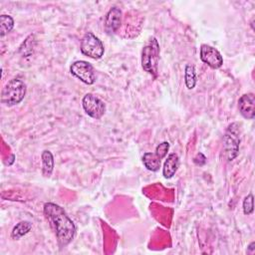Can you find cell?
<instances>
[{"mask_svg": "<svg viewBox=\"0 0 255 255\" xmlns=\"http://www.w3.org/2000/svg\"><path fill=\"white\" fill-rule=\"evenodd\" d=\"M44 214L53 227L60 246H67L74 238L76 226L65 210L56 203L44 204Z\"/></svg>", "mask_w": 255, "mask_h": 255, "instance_id": "cell-1", "label": "cell"}, {"mask_svg": "<svg viewBox=\"0 0 255 255\" xmlns=\"http://www.w3.org/2000/svg\"><path fill=\"white\" fill-rule=\"evenodd\" d=\"M178 165H179V159L177 154L169 153L163 164V169H162L163 176L165 178H171L175 174L178 168Z\"/></svg>", "mask_w": 255, "mask_h": 255, "instance_id": "cell-11", "label": "cell"}, {"mask_svg": "<svg viewBox=\"0 0 255 255\" xmlns=\"http://www.w3.org/2000/svg\"><path fill=\"white\" fill-rule=\"evenodd\" d=\"M238 109L240 114L248 119L253 120L255 116V96L252 93L245 94L238 101Z\"/></svg>", "mask_w": 255, "mask_h": 255, "instance_id": "cell-9", "label": "cell"}, {"mask_svg": "<svg viewBox=\"0 0 255 255\" xmlns=\"http://www.w3.org/2000/svg\"><path fill=\"white\" fill-rule=\"evenodd\" d=\"M243 211L244 214H251L253 212V195L252 193H249L243 201Z\"/></svg>", "mask_w": 255, "mask_h": 255, "instance_id": "cell-17", "label": "cell"}, {"mask_svg": "<svg viewBox=\"0 0 255 255\" xmlns=\"http://www.w3.org/2000/svg\"><path fill=\"white\" fill-rule=\"evenodd\" d=\"M239 142L238 124L234 123L228 127L223 136V150L228 161H231L236 157L239 150Z\"/></svg>", "mask_w": 255, "mask_h": 255, "instance_id": "cell-4", "label": "cell"}, {"mask_svg": "<svg viewBox=\"0 0 255 255\" xmlns=\"http://www.w3.org/2000/svg\"><path fill=\"white\" fill-rule=\"evenodd\" d=\"M26 85L17 78L10 80L1 92V102L6 106H14L19 104L25 97Z\"/></svg>", "mask_w": 255, "mask_h": 255, "instance_id": "cell-2", "label": "cell"}, {"mask_svg": "<svg viewBox=\"0 0 255 255\" xmlns=\"http://www.w3.org/2000/svg\"><path fill=\"white\" fill-rule=\"evenodd\" d=\"M168 148H169V143H168L167 141H163V142L159 143V144L156 146L155 152H156L161 158H163V157L167 154Z\"/></svg>", "mask_w": 255, "mask_h": 255, "instance_id": "cell-18", "label": "cell"}, {"mask_svg": "<svg viewBox=\"0 0 255 255\" xmlns=\"http://www.w3.org/2000/svg\"><path fill=\"white\" fill-rule=\"evenodd\" d=\"M81 51L84 55L92 59H100L104 55L105 48L98 37L92 32H88L81 40Z\"/></svg>", "mask_w": 255, "mask_h": 255, "instance_id": "cell-5", "label": "cell"}, {"mask_svg": "<svg viewBox=\"0 0 255 255\" xmlns=\"http://www.w3.org/2000/svg\"><path fill=\"white\" fill-rule=\"evenodd\" d=\"M14 27V20L9 15H1L0 16V36L3 37L7 33H9Z\"/></svg>", "mask_w": 255, "mask_h": 255, "instance_id": "cell-16", "label": "cell"}, {"mask_svg": "<svg viewBox=\"0 0 255 255\" xmlns=\"http://www.w3.org/2000/svg\"><path fill=\"white\" fill-rule=\"evenodd\" d=\"M184 80H185V85L187 89L191 90L195 87L196 84V73H195V68L193 65H186L185 70H184Z\"/></svg>", "mask_w": 255, "mask_h": 255, "instance_id": "cell-15", "label": "cell"}, {"mask_svg": "<svg viewBox=\"0 0 255 255\" xmlns=\"http://www.w3.org/2000/svg\"><path fill=\"white\" fill-rule=\"evenodd\" d=\"M200 59L212 69H218L223 64L221 54L213 47L202 44L200 47Z\"/></svg>", "mask_w": 255, "mask_h": 255, "instance_id": "cell-8", "label": "cell"}, {"mask_svg": "<svg viewBox=\"0 0 255 255\" xmlns=\"http://www.w3.org/2000/svg\"><path fill=\"white\" fill-rule=\"evenodd\" d=\"M161 157L156 152H145L142 156V162L144 166L151 171H156L160 167Z\"/></svg>", "mask_w": 255, "mask_h": 255, "instance_id": "cell-12", "label": "cell"}, {"mask_svg": "<svg viewBox=\"0 0 255 255\" xmlns=\"http://www.w3.org/2000/svg\"><path fill=\"white\" fill-rule=\"evenodd\" d=\"M32 228V223L29 221H21L17 225L14 226L11 236L14 239H19L20 237L27 234Z\"/></svg>", "mask_w": 255, "mask_h": 255, "instance_id": "cell-14", "label": "cell"}, {"mask_svg": "<svg viewBox=\"0 0 255 255\" xmlns=\"http://www.w3.org/2000/svg\"><path fill=\"white\" fill-rule=\"evenodd\" d=\"M122 23V11L113 7L109 10L105 18V30L108 34H114L118 31Z\"/></svg>", "mask_w": 255, "mask_h": 255, "instance_id": "cell-10", "label": "cell"}, {"mask_svg": "<svg viewBox=\"0 0 255 255\" xmlns=\"http://www.w3.org/2000/svg\"><path fill=\"white\" fill-rule=\"evenodd\" d=\"M54 169V157L51 151L44 150L42 152V172L44 176L49 177Z\"/></svg>", "mask_w": 255, "mask_h": 255, "instance_id": "cell-13", "label": "cell"}, {"mask_svg": "<svg viewBox=\"0 0 255 255\" xmlns=\"http://www.w3.org/2000/svg\"><path fill=\"white\" fill-rule=\"evenodd\" d=\"M70 71L72 75L87 85H93L96 81V75L93 66L83 60L76 61L72 64Z\"/></svg>", "mask_w": 255, "mask_h": 255, "instance_id": "cell-7", "label": "cell"}, {"mask_svg": "<svg viewBox=\"0 0 255 255\" xmlns=\"http://www.w3.org/2000/svg\"><path fill=\"white\" fill-rule=\"evenodd\" d=\"M159 58V45L157 40L152 37L142 48L141 66L145 72L155 76L157 73V63Z\"/></svg>", "mask_w": 255, "mask_h": 255, "instance_id": "cell-3", "label": "cell"}, {"mask_svg": "<svg viewBox=\"0 0 255 255\" xmlns=\"http://www.w3.org/2000/svg\"><path fill=\"white\" fill-rule=\"evenodd\" d=\"M84 111L93 119H100L106 112V105L104 102L93 94H86L82 100Z\"/></svg>", "mask_w": 255, "mask_h": 255, "instance_id": "cell-6", "label": "cell"}]
</instances>
